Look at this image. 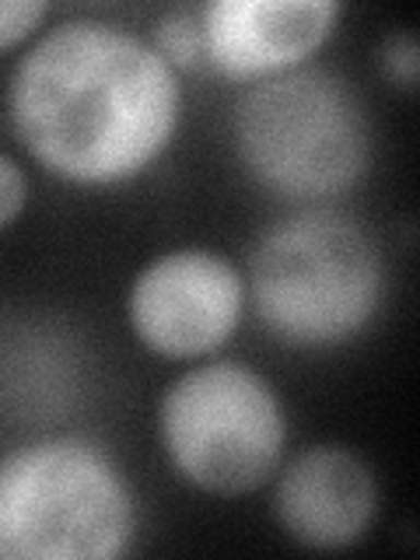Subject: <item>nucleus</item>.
<instances>
[{"label": "nucleus", "instance_id": "f257e3e1", "mask_svg": "<svg viewBox=\"0 0 420 560\" xmlns=\"http://www.w3.org/2000/svg\"><path fill=\"white\" fill-rule=\"evenodd\" d=\"M4 109L28 158L67 186L116 189L148 175L183 127V74L119 22L60 18L14 60Z\"/></svg>", "mask_w": 420, "mask_h": 560}, {"label": "nucleus", "instance_id": "f03ea898", "mask_svg": "<svg viewBox=\"0 0 420 560\" xmlns=\"http://www.w3.org/2000/svg\"><path fill=\"white\" fill-rule=\"evenodd\" d=\"M245 291L259 329L291 350H337L372 329L385 305V256L347 210L291 207L256 235Z\"/></svg>", "mask_w": 420, "mask_h": 560}, {"label": "nucleus", "instance_id": "7ed1b4c3", "mask_svg": "<svg viewBox=\"0 0 420 560\" xmlns=\"http://www.w3.org/2000/svg\"><path fill=\"white\" fill-rule=\"evenodd\" d=\"M232 151L262 192L288 207H319L354 192L372 172L375 122L350 78L305 63L242 88Z\"/></svg>", "mask_w": 420, "mask_h": 560}, {"label": "nucleus", "instance_id": "20e7f679", "mask_svg": "<svg viewBox=\"0 0 420 560\" xmlns=\"http://www.w3.org/2000/svg\"><path fill=\"white\" fill-rule=\"evenodd\" d=\"M140 525L137 490L88 434H43L0 455V560H119Z\"/></svg>", "mask_w": 420, "mask_h": 560}, {"label": "nucleus", "instance_id": "39448f33", "mask_svg": "<svg viewBox=\"0 0 420 560\" xmlns=\"http://www.w3.org/2000/svg\"><path fill=\"white\" fill-rule=\"evenodd\" d=\"M158 445L186 487L245 498L288 459L291 420L277 385L235 358H203L175 375L154 413Z\"/></svg>", "mask_w": 420, "mask_h": 560}, {"label": "nucleus", "instance_id": "423d86ee", "mask_svg": "<svg viewBox=\"0 0 420 560\" xmlns=\"http://www.w3.org/2000/svg\"><path fill=\"white\" fill-rule=\"evenodd\" d=\"M249 308L245 273L207 245H175L140 267L127 288L133 340L165 361L218 358Z\"/></svg>", "mask_w": 420, "mask_h": 560}, {"label": "nucleus", "instance_id": "0eeeda50", "mask_svg": "<svg viewBox=\"0 0 420 560\" xmlns=\"http://www.w3.org/2000/svg\"><path fill=\"white\" fill-rule=\"evenodd\" d=\"M343 11L340 0H207L197 8L203 67L238 84L288 74L315 60Z\"/></svg>", "mask_w": 420, "mask_h": 560}, {"label": "nucleus", "instance_id": "6e6552de", "mask_svg": "<svg viewBox=\"0 0 420 560\" xmlns=\"http://www.w3.org/2000/svg\"><path fill=\"white\" fill-rule=\"evenodd\" d=\"M378 477L364 455L319 442L288 455L270 480V515L302 550H350L378 518Z\"/></svg>", "mask_w": 420, "mask_h": 560}, {"label": "nucleus", "instance_id": "1a4fd4ad", "mask_svg": "<svg viewBox=\"0 0 420 560\" xmlns=\"http://www.w3.org/2000/svg\"><path fill=\"white\" fill-rule=\"evenodd\" d=\"M151 46L162 52V57L179 70V74H189V70L203 67V35H200V14L192 4H179L165 11L154 22L151 32Z\"/></svg>", "mask_w": 420, "mask_h": 560}, {"label": "nucleus", "instance_id": "9d476101", "mask_svg": "<svg viewBox=\"0 0 420 560\" xmlns=\"http://www.w3.org/2000/svg\"><path fill=\"white\" fill-rule=\"evenodd\" d=\"M378 70L399 92H417L420 81V46L410 32H389L378 46Z\"/></svg>", "mask_w": 420, "mask_h": 560}, {"label": "nucleus", "instance_id": "9b49d317", "mask_svg": "<svg viewBox=\"0 0 420 560\" xmlns=\"http://www.w3.org/2000/svg\"><path fill=\"white\" fill-rule=\"evenodd\" d=\"M49 11V0H0V52L32 43Z\"/></svg>", "mask_w": 420, "mask_h": 560}, {"label": "nucleus", "instance_id": "f8f14e48", "mask_svg": "<svg viewBox=\"0 0 420 560\" xmlns=\"http://www.w3.org/2000/svg\"><path fill=\"white\" fill-rule=\"evenodd\" d=\"M28 197H32V186H28L25 165L18 162L14 154L0 151V232H8V228L25 214Z\"/></svg>", "mask_w": 420, "mask_h": 560}]
</instances>
